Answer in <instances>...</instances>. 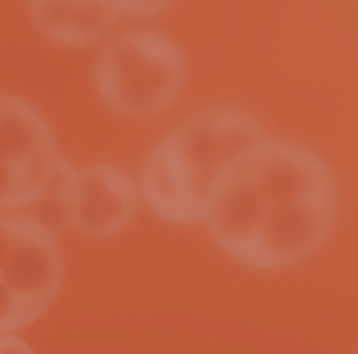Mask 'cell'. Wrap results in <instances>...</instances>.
Returning <instances> with one entry per match:
<instances>
[{
    "label": "cell",
    "mask_w": 358,
    "mask_h": 354,
    "mask_svg": "<svg viewBox=\"0 0 358 354\" xmlns=\"http://www.w3.org/2000/svg\"><path fill=\"white\" fill-rule=\"evenodd\" d=\"M263 141L268 136H263L259 118L245 114V109H231V105L200 109L150 150L136 195L159 218L195 227V222H204L218 177Z\"/></svg>",
    "instance_id": "2"
},
{
    "label": "cell",
    "mask_w": 358,
    "mask_h": 354,
    "mask_svg": "<svg viewBox=\"0 0 358 354\" xmlns=\"http://www.w3.org/2000/svg\"><path fill=\"white\" fill-rule=\"evenodd\" d=\"M59 169V146L41 109L0 91V213L45 200Z\"/></svg>",
    "instance_id": "4"
},
{
    "label": "cell",
    "mask_w": 358,
    "mask_h": 354,
    "mask_svg": "<svg viewBox=\"0 0 358 354\" xmlns=\"http://www.w3.org/2000/svg\"><path fill=\"white\" fill-rule=\"evenodd\" d=\"M96 91L122 118H159L186 91V55L164 32H127L100 55Z\"/></svg>",
    "instance_id": "3"
},
{
    "label": "cell",
    "mask_w": 358,
    "mask_h": 354,
    "mask_svg": "<svg viewBox=\"0 0 358 354\" xmlns=\"http://www.w3.org/2000/svg\"><path fill=\"white\" fill-rule=\"evenodd\" d=\"M0 354H32V346L18 337H0Z\"/></svg>",
    "instance_id": "10"
},
{
    "label": "cell",
    "mask_w": 358,
    "mask_h": 354,
    "mask_svg": "<svg viewBox=\"0 0 358 354\" xmlns=\"http://www.w3.org/2000/svg\"><path fill=\"white\" fill-rule=\"evenodd\" d=\"M204 227L245 268H295L336 227V177L304 146L263 141L218 177Z\"/></svg>",
    "instance_id": "1"
},
{
    "label": "cell",
    "mask_w": 358,
    "mask_h": 354,
    "mask_svg": "<svg viewBox=\"0 0 358 354\" xmlns=\"http://www.w3.org/2000/svg\"><path fill=\"white\" fill-rule=\"evenodd\" d=\"M9 241H14V209L0 213V273H5V259H9Z\"/></svg>",
    "instance_id": "9"
},
{
    "label": "cell",
    "mask_w": 358,
    "mask_h": 354,
    "mask_svg": "<svg viewBox=\"0 0 358 354\" xmlns=\"http://www.w3.org/2000/svg\"><path fill=\"white\" fill-rule=\"evenodd\" d=\"M55 186H59L64 222L82 236H118L136 218V177H127L114 164H91V169L64 164Z\"/></svg>",
    "instance_id": "5"
},
{
    "label": "cell",
    "mask_w": 358,
    "mask_h": 354,
    "mask_svg": "<svg viewBox=\"0 0 358 354\" xmlns=\"http://www.w3.org/2000/svg\"><path fill=\"white\" fill-rule=\"evenodd\" d=\"M0 282L14 291V300L32 318H41L55 304V295L64 286V255H59V236L50 232L45 218L14 209V241H9V259H5Z\"/></svg>",
    "instance_id": "6"
},
{
    "label": "cell",
    "mask_w": 358,
    "mask_h": 354,
    "mask_svg": "<svg viewBox=\"0 0 358 354\" xmlns=\"http://www.w3.org/2000/svg\"><path fill=\"white\" fill-rule=\"evenodd\" d=\"M27 323H36V318H32V313H27L18 300H14V291H9V286L0 282V337H18V332H23Z\"/></svg>",
    "instance_id": "8"
},
{
    "label": "cell",
    "mask_w": 358,
    "mask_h": 354,
    "mask_svg": "<svg viewBox=\"0 0 358 354\" xmlns=\"http://www.w3.org/2000/svg\"><path fill=\"white\" fill-rule=\"evenodd\" d=\"M27 18L55 45H87L118 18V5H73V0L50 5V0H36V5H27Z\"/></svg>",
    "instance_id": "7"
}]
</instances>
